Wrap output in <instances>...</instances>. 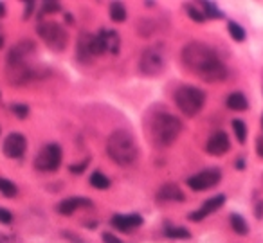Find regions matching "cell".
I'll return each mask as SVG.
<instances>
[{"instance_id": "obj_9", "label": "cell", "mask_w": 263, "mask_h": 243, "mask_svg": "<svg viewBox=\"0 0 263 243\" xmlns=\"http://www.w3.org/2000/svg\"><path fill=\"white\" fill-rule=\"evenodd\" d=\"M2 150H4V153L9 157V159H20V157H23V153H26V150H27L26 137L18 132L9 133V135L4 139Z\"/></svg>"}, {"instance_id": "obj_11", "label": "cell", "mask_w": 263, "mask_h": 243, "mask_svg": "<svg viewBox=\"0 0 263 243\" xmlns=\"http://www.w3.org/2000/svg\"><path fill=\"white\" fill-rule=\"evenodd\" d=\"M224 204H225V195H217V197H213V198H209V200L204 202L200 209L193 211V213L189 214V220L191 222H202L204 218H207L211 213H214V211L220 209Z\"/></svg>"}, {"instance_id": "obj_27", "label": "cell", "mask_w": 263, "mask_h": 243, "mask_svg": "<svg viewBox=\"0 0 263 243\" xmlns=\"http://www.w3.org/2000/svg\"><path fill=\"white\" fill-rule=\"evenodd\" d=\"M11 112L18 119H26L27 115H29V107H27L26 103H13V105H11Z\"/></svg>"}, {"instance_id": "obj_18", "label": "cell", "mask_w": 263, "mask_h": 243, "mask_svg": "<svg viewBox=\"0 0 263 243\" xmlns=\"http://www.w3.org/2000/svg\"><path fill=\"white\" fill-rule=\"evenodd\" d=\"M227 107L234 112L247 110V107H249L247 98H245L242 92H233V94H229V98H227Z\"/></svg>"}, {"instance_id": "obj_3", "label": "cell", "mask_w": 263, "mask_h": 243, "mask_svg": "<svg viewBox=\"0 0 263 243\" xmlns=\"http://www.w3.org/2000/svg\"><path fill=\"white\" fill-rule=\"evenodd\" d=\"M108 157L119 166H132L139 157V146L135 137L126 130H115L107 141Z\"/></svg>"}, {"instance_id": "obj_38", "label": "cell", "mask_w": 263, "mask_h": 243, "mask_svg": "<svg viewBox=\"0 0 263 243\" xmlns=\"http://www.w3.org/2000/svg\"><path fill=\"white\" fill-rule=\"evenodd\" d=\"M2 47H4V34L0 33V49H2Z\"/></svg>"}, {"instance_id": "obj_20", "label": "cell", "mask_w": 263, "mask_h": 243, "mask_svg": "<svg viewBox=\"0 0 263 243\" xmlns=\"http://www.w3.org/2000/svg\"><path fill=\"white\" fill-rule=\"evenodd\" d=\"M90 186L101 191L108 189V187H110V179H108L105 173H101V171H94L90 175Z\"/></svg>"}, {"instance_id": "obj_23", "label": "cell", "mask_w": 263, "mask_h": 243, "mask_svg": "<svg viewBox=\"0 0 263 243\" xmlns=\"http://www.w3.org/2000/svg\"><path fill=\"white\" fill-rule=\"evenodd\" d=\"M164 234L173 239H187L191 236V232L186 227H166L164 229Z\"/></svg>"}, {"instance_id": "obj_33", "label": "cell", "mask_w": 263, "mask_h": 243, "mask_svg": "<svg viewBox=\"0 0 263 243\" xmlns=\"http://www.w3.org/2000/svg\"><path fill=\"white\" fill-rule=\"evenodd\" d=\"M35 9V2H26V11H23V18H29V15Z\"/></svg>"}, {"instance_id": "obj_7", "label": "cell", "mask_w": 263, "mask_h": 243, "mask_svg": "<svg viewBox=\"0 0 263 243\" xmlns=\"http://www.w3.org/2000/svg\"><path fill=\"white\" fill-rule=\"evenodd\" d=\"M61 157H63V152L60 144H54V142L47 144L36 155L35 167L38 171H56L61 164Z\"/></svg>"}, {"instance_id": "obj_36", "label": "cell", "mask_w": 263, "mask_h": 243, "mask_svg": "<svg viewBox=\"0 0 263 243\" xmlns=\"http://www.w3.org/2000/svg\"><path fill=\"white\" fill-rule=\"evenodd\" d=\"M263 216V202H258L256 205V218H261Z\"/></svg>"}, {"instance_id": "obj_26", "label": "cell", "mask_w": 263, "mask_h": 243, "mask_svg": "<svg viewBox=\"0 0 263 243\" xmlns=\"http://www.w3.org/2000/svg\"><path fill=\"white\" fill-rule=\"evenodd\" d=\"M202 8H204V16H207V18H224V13L213 2H202Z\"/></svg>"}, {"instance_id": "obj_29", "label": "cell", "mask_w": 263, "mask_h": 243, "mask_svg": "<svg viewBox=\"0 0 263 243\" xmlns=\"http://www.w3.org/2000/svg\"><path fill=\"white\" fill-rule=\"evenodd\" d=\"M88 164H90V159H85V160H81L80 164H73V166L69 167V171L74 173V175H81V173L88 167Z\"/></svg>"}, {"instance_id": "obj_24", "label": "cell", "mask_w": 263, "mask_h": 243, "mask_svg": "<svg viewBox=\"0 0 263 243\" xmlns=\"http://www.w3.org/2000/svg\"><path fill=\"white\" fill-rule=\"evenodd\" d=\"M0 193L4 195V197H8V198H13V197H16V195H18V187H16L11 180L0 179Z\"/></svg>"}, {"instance_id": "obj_1", "label": "cell", "mask_w": 263, "mask_h": 243, "mask_svg": "<svg viewBox=\"0 0 263 243\" xmlns=\"http://www.w3.org/2000/svg\"><path fill=\"white\" fill-rule=\"evenodd\" d=\"M182 63L187 70L207 83H218L227 78V67L209 45L191 42L182 49Z\"/></svg>"}, {"instance_id": "obj_35", "label": "cell", "mask_w": 263, "mask_h": 243, "mask_svg": "<svg viewBox=\"0 0 263 243\" xmlns=\"http://www.w3.org/2000/svg\"><path fill=\"white\" fill-rule=\"evenodd\" d=\"M256 152H258L259 157H263V137H259L258 141H256Z\"/></svg>"}, {"instance_id": "obj_6", "label": "cell", "mask_w": 263, "mask_h": 243, "mask_svg": "<svg viewBox=\"0 0 263 243\" xmlns=\"http://www.w3.org/2000/svg\"><path fill=\"white\" fill-rule=\"evenodd\" d=\"M141 72L146 76H159L166 68V53L160 45H152L141 56Z\"/></svg>"}, {"instance_id": "obj_16", "label": "cell", "mask_w": 263, "mask_h": 243, "mask_svg": "<svg viewBox=\"0 0 263 243\" xmlns=\"http://www.w3.org/2000/svg\"><path fill=\"white\" fill-rule=\"evenodd\" d=\"M92 40H94V34L88 33H81L80 38H78V58H80L83 63H88L94 58V51H92Z\"/></svg>"}, {"instance_id": "obj_19", "label": "cell", "mask_w": 263, "mask_h": 243, "mask_svg": "<svg viewBox=\"0 0 263 243\" xmlns=\"http://www.w3.org/2000/svg\"><path fill=\"white\" fill-rule=\"evenodd\" d=\"M229 222H231V227H233V231L236 232V234H240V236L249 234V225H247V222L244 220L242 214L233 213L229 216Z\"/></svg>"}, {"instance_id": "obj_13", "label": "cell", "mask_w": 263, "mask_h": 243, "mask_svg": "<svg viewBox=\"0 0 263 243\" xmlns=\"http://www.w3.org/2000/svg\"><path fill=\"white\" fill-rule=\"evenodd\" d=\"M112 227H115L121 232H128L132 229H137L142 225L141 214H114L110 220Z\"/></svg>"}, {"instance_id": "obj_22", "label": "cell", "mask_w": 263, "mask_h": 243, "mask_svg": "<svg viewBox=\"0 0 263 243\" xmlns=\"http://www.w3.org/2000/svg\"><path fill=\"white\" fill-rule=\"evenodd\" d=\"M110 18L114 22H125L126 20V9L121 2H112L110 4Z\"/></svg>"}, {"instance_id": "obj_31", "label": "cell", "mask_w": 263, "mask_h": 243, "mask_svg": "<svg viewBox=\"0 0 263 243\" xmlns=\"http://www.w3.org/2000/svg\"><path fill=\"white\" fill-rule=\"evenodd\" d=\"M61 6L60 2H45L43 4V13H60Z\"/></svg>"}, {"instance_id": "obj_5", "label": "cell", "mask_w": 263, "mask_h": 243, "mask_svg": "<svg viewBox=\"0 0 263 243\" xmlns=\"http://www.w3.org/2000/svg\"><path fill=\"white\" fill-rule=\"evenodd\" d=\"M38 34L53 51H63L69 43V34L58 22H42L38 26Z\"/></svg>"}, {"instance_id": "obj_8", "label": "cell", "mask_w": 263, "mask_h": 243, "mask_svg": "<svg viewBox=\"0 0 263 243\" xmlns=\"http://www.w3.org/2000/svg\"><path fill=\"white\" fill-rule=\"evenodd\" d=\"M220 180H222V171L217 169V167H207V169L200 171L197 175L189 177L187 179V186L193 191H206L214 187Z\"/></svg>"}, {"instance_id": "obj_4", "label": "cell", "mask_w": 263, "mask_h": 243, "mask_svg": "<svg viewBox=\"0 0 263 243\" xmlns=\"http://www.w3.org/2000/svg\"><path fill=\"white\" fill-rule=\"evenodd\" d=\"M206 103V94L200 88L184 85L175 92V105L184 115L187 117H195L204 108Z\"/></svg>"}, {"instance_id": "obj_30", "label": "cell", "mask_w": 263, "mask_h": 243, "mask_svg": "<svg viewBox=\"0 0 263 243\" xmlns=\"http://www.w3.org/2000/svg\"><path fill=\"white\" fill-rule=\"evenodd\" d=\"M13 222V213L8 209H4V207H0V224H6L9 225Z\"/></svg>"}, {"instance_id": "obj_15", "label": "cell", "mask_w": 263, "mask_h": 243, "mask_svg": "<svg viewBox=\"0 0 263 243\" xmlns=\"http://www.w3.org/2000/svg\"><path fill=\"white\" fill-rule=\"evenodd\" d=\"M157 200L159 202H184L186 197H184L182 189H180L177 184H164V186L157 191Z\"/></svg>"}, {"instance_id": "obj_34", "label": "cell", "mask_w": 263, "mask_h": 243, "mask_svg": "<svg viewBox=\"0 0 263 243\" xmlns=\"http://www.w3.org/2000/svg\"><path fill=\"white\" fill-rule=\"evenodd\" d=\"M234 166H236V169H245V166H247V162H245L244 157H238L236 162H234Z\"/></svg>"}, {"instance_id": "obj_28", "label": "cell", "mask_w": 263, "mask_h": 243, "mask_svg": "<svg viewBox=\"0 0 263 243\" xmlns=\"http://www.w3.org/2000/svg\"><path fill=\"white\" fill-rule=\"evenodd\" d=\"M186 11H187V15H189V18L195 20V22H204V20H206L204 11H199L195 6H186Z\"/></svg>"}, {"instance_id": "obj_17", "label": "cell", "mask_w": 263, "mask_h": 243, "mask_svg": "<svg viewBox=\"0 0 263 243\" xmlns=\"http://www.w3.org/2000/svg\"><path fill=\"white\" fill-rule=\"evenodd\" d=\"M100 36H101V40H103L107 53H110V54H117L119 53V43H121V38H119V34L115 33V31L101 29Z\"/></svg>"}, {"instance_id": "obj_2", "label": "cell", "mask_w": 263, "mask_h": 243, "mask_svg": "<svg viewBox=\"0 0 263 243\" xmlns=\"http://www.w3.org/2000/svg\"><path fill=\"white\" fill-rule=\"evenodd\" d=\"M150 139L157 148H166L179 139L182 132V121L170 112H159L148 123Z\"/></svg>"}, {"instance_id": "obj_12", "label": "cell", "mask_w": 263, "mask_h": 243, "mask_svg": "<svg viewBox=\"0 0 263 243\" xmlns=\"http://www.w3.org/2000/svg\"><path fill=\"white\" fill-rule=\"evenodd\" d=\"M8 80L13 85H23L33 80V70L27 63H8Z\"/></svg>"}, {"instance_id": "obj_10", "label": "cell", "mask_w": 263, "mask_h": 243, "mask_svg": "<svg viewBox=\"0 0 263 243\" xmlns=\"http://www.w3.org/2000/svg\"><path fill=\"white\" fill-rule=\"evenodd\" d=\"M229 148H231V141H229L227 133L222 132V130L214 132L213 135L209 137V141L206 142V152L213 157L224 155V153L229 152Z\"/></svg>"}, {"instance_id": "obj_14", "label": "cell", "mask_w": 263, "mask_h": 243, "mask_svg": "<svg viewBox=\"0 0 263 243\" xmlns=\"http://www.w3.org/2000/svg\"><path fill=\"white\" fill-rule=\"evenodd\" d=\"M80 207H92L90 198H81V197H70L65 198L58 205V213L61 214H73L74 211H78Z\"/></svg>"}, {"instance_id": "obj_37", "label": "cell", "mask_w": 263, "mask_h": 243, "mask_svg": "<svg viewBox=\"0 0 263 243\" xmlns=\"http://www.w3.org/2000/svg\"><path fill=\"white\" fill-rule=\"evenodd\" d=\"M4 16H6V6L0 4V18H4Z\"/></svg>"}, {"instance_id": "obj_39", "label": "cell", "mask_w": 263, "mask_h": 243, "mask_svg": "<svg viewBox=\"0 0 263 243\" xmlns=\"http://www.w3.org/2000/svg\"><path fill=\"white\" fill-rule=\"evenodd\" d=\"M261 123H263V117H261Z\"/></svg>"}, {"instance_id": "obj_32", "label": "cell", "mask_w": 263, "mask_h": 243, "mask_svg": "<svg viewBox=\"0 0 263 243\" xmlns=\"http://www.w3.org/2000/svg\"><path fill=\"white\" fill-rule=\"evenodd\" d=\"M101 238H103L105 243H123L121 239H119L115 234H112V232H103V234H101Z\"/></svg>"}, {"instance_id": "obj_25", "label": "cell", "mask_w": 263, "mask_h": 243, "mask_svg": "<svg viewBox=\"0 0 263 243\" xmlns=\"http://www.w3.org/2000/svg\"><path fill=\"white\" fill-rule=\"evenodd\" d=\"M229 34H231V38L236 40V42H244L245 40V29L236 22H229Z\"/></svg>"}, {"instance_id": "obj_21", "label": "cell", "mask_w": 263, "mask_h": 243, "mask_svg": "<svg viewBox=\"0 0 263 243\" xmlns=\"http://www.w3.org/2000/svg\"><path fill=\"white\" fill-rule=\"evenodd\" d=\"M231 126H233V132H234V137H236V141L240 142V144H244V142L247 141V125H245L244 121H240V119H233Z\"/></svg>"}]
</instances>
